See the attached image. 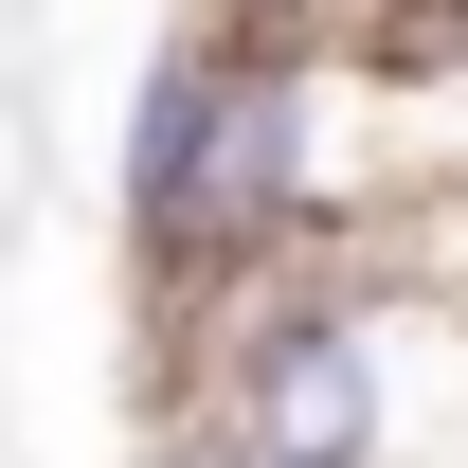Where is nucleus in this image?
Here are the masks:
<instances>
[{
  "label": "nucleus",
  "instance_id": "nucleus-1",
  "mask_svg": "<svg viewBox=\"0 0 468 468\" xmlns=\"http://www.w3.org/2000/svg\"><path fill=\"white\" fill-rule=\"evenodd\" d=\"M144 468H234V451H198V432H180V414H163V432H144Z\"/></svg>",
  "mask_w": 468,
  "mask_h": 468
},
{
  "label": "nucleus",
  "instance_id": "nucleus-2",
  "mask_svg": "<svg viewBox=\"0 0 468 468\" xmlns=\"http://www.w3.org/2000/svg\"><path fill=\"white\" fill-rule=\"evenodd\" d=\"M432 18H468V0H432Z\"/></svg>",
  "mask_w": 468,
  "mask_h": 468
}]
</instances>
